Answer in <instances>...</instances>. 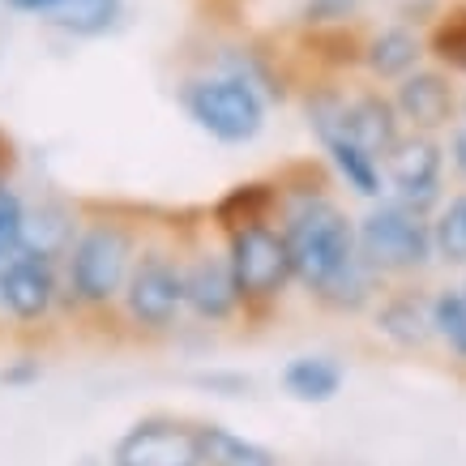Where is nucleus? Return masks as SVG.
<instances>
[{
	"mask_svg": "<svg viewBox=\"0 0 466 466\" xmlns=\"http://www.w3.org/2000/svg\"><path fill=\"white\" fill-rule=\"evenodd\" d=\"M287 248H291V266L296 279L309 287L317 299H325L334 287L351 274L364 253H360V231L351 218L325 198L299 201L291 218H287Z\"/></svg>",
	"mask_w": 466,
	"mask_h": 466,
	"instance_id": "obj_1",
	"label": "nucleus"
},
{
	"mask_svg": "<svg viewBox=\"0 0 466 466\" xmlns=\"http://www.w3.org/2000/svg\"><path fill=\"white\" fill-rule=\"evenodd\" d=\"M184 112L193 116V125L206 128L210 137L227 146L253 142L266 125V103L257 95V86L244 73H223V77H193L180 90Z\"/></svg>",
	"mask_w": 466,
	"mask_h": 466,
	"instance_id": "obj_2",
	"label": "nucleus"
},
{
	"mask_svg": "<svg viewBox=\"0 0 466 466\" xmlns=\"http://www.w3.org/2000/svg\"><path fill=\"white\" fill-rule=\"evenodd\" d=\"M437 240L432 227L424 223V210H415L407 201H385L360 223V253L368 266L381 274H407V269H424Z\"/></svg>",
	"mask_w": 466,
	"mask_h": 466,
	"instance_id": "obj_3",
	"label": "nucleus"
},
{
	"mask_svg": "<svg viewBox=\"0 0 466 466\" xmlns=\"http://www.w3.org/2000/svg\"><path fill=\"white\" fill-rule=\"evenodd\" d=\"M227 240H231L227 261H231V274H236L244 309L279 299V291L296 279L291 248H287L283 231H269V227L261 223V227H248V231H236V236H227Z\"/></svg>",
	"mask_w": 466,
	"mask_h": 466,
	"instance_id": "obj_4",
	"label": "nucleus"
},
{
	"mask_svg": "<svg viewBox=\"0 0 466 466\" xmlns=\"http://www.w3.org/2000/svg\"><path fill=\"white\" fill-rule=\"evenodd\" d=\"M128 261H133V236L125 227L116 223L90 227L82 240L73 244V261H69L73 296L82 304H107L125 287Z\"/></svg>",
	"mask_w": 466,
	"mask_h": 466,
	"instance_id": "obj_5",
	"label": "nucleus"
},
{
	"mask_svg": "<svg viewBox=\"0 0 466 466\" xmlns=\"http://www.w3.org/2000/svg\"><path fill=\"white\" fill-rule=\"evenodd\" d=\"M112 466H206L201 428L155 415L133 424L112 453Z\"/></svg>",
	"mask_w": 466,
	"mask_h": 466,
	"instance_id": "obj_6",
	"label": "nucleus"
},
{
	"mask_svg": "<svg viewBox=\"0 0 466 466\" xmlns=\"http://www.w3.org/2000/svg\"><path fill=\"white\" fill-rule=\"evenodd\" d=\"M441 167H445V150L432 133L410 128L398 137V146L385 155V176L394 184L398 201H407L415 210H432L441 198Z\"/></svg>",
	"mask_w": 466,
	"mask_h": 466,
	"instance_id": "obj_7",
	"label": "nucleus"
},
{
	"mask_svg": "<svg viewBox=\"0 0 466 466\" xmlns=\"http://www.w3.org/2000/svg\"><path fill=\"white\" fill-rule=\"evenodd\" d=\"M184 304V269L167 253H146L128 274V312L146 329H167Z\"/></svg>",
	"mask_w": 466,
	"mask_h": 466,
	"instance_id": "obj_8",
	"label": "nucleus"
},
{
	"mask_svg": "<svg viewBox=\"0 0 466 466\" xmlns=\"http://www.w3.org/2000/svg\"><path fill=\"white\" fill-rule=\"evenodd\" d=\"M394 103L402 112V125L420 133H437L458 120V90L441 69H415L402 82H394Z\"/></svg>",
	"mask_w": 466,
	"mask_h": 466,
	"instance_id": "obj_9",
	"label": "nucleus"
},
{
	"mask_svg": "<svg viewBox=\"0 0 466 466\" xmlns=\"http://www.w3.org/2000/svg\"><path fill=\"white\" fill-rule=\"evenodd\" d=\"M52 296H56V279H52L47 257L17 248L0 269V304L14 312L17 321H39L43 312L52 309Z\"/></svg>",
	"mask_w": 466,
	"mask_h": 466,
	"instance_id": "obj_10",
	"label": "nucleus"
},
{
	"mask_svg": "<svg viewBox=\"0 0 466 466\" xmlns=\"http://www.w3.org/2000/svg\"><path fill=\"white\" fill-rule=\"evenodd\" d=\"M184 304L198 312L201 321H227L240 304L231 261L227 257H201L184 269Z\"/></svg>",
	"mask_w": 466,
	"mask_h": 466,
	"instance_id": "obj_11",
	"label": "nucleus"
},
{
	"mask_svg": "<svg viewBox=\"0 0 466 466\" xmlns=\"http://www.w3.org/2000/svg\"><path fill=\"white\" fill-rule=\"evenodd\" d=\"M351 137L364 146L368 155L385 158L402 137V112L394 99H385L381 90H351V116H347Z\"/></svg>",
	"mask_w": 466,
	"mask_h": 466,
	"instance_id": "obj_12",
	"label": "nucleus"
},
{
	"mask_svg": "<svg viewBox=\"0 0 466 466\" xmlns=\"http://www.w3.org/2000/svg\"><path fill=\"white\" fill-rule=\"evenodd\" d=\"M428 52V39H420L410 26H385L368 35L364 47V69L377 82H402L407 73L420 69V56Z\"/></svg>",
	"mask_w": 466,
	"mask_h": 466,
	"instance_id": "obj_13",
	"label": "nucleus"
},
{
	"mask_svg": "<svg viewBox=\"0 0 466 466\" xmlns=\"http://www.w3.org/2000/svg\"><path fill=\"white\" fill-rule=\"evenodd\" d=\"M283 198V188L279 180H248V184H236V188H227L223 198L214 201V223L218 231L227 236H236V231H248V227H261L269 223V214Z\"/></svg>",
	"mask_w": 466,
	"mask_h": 466,
	"instance_id": "obj_14",
	"label": "nucleus"
},
{
	"mask_svg": "<svg viewBox=\"0 0 466 466\" xmlns=\"http://www.w3.org/2000/svg\"><path fill=\"white\" fill-rule=\"evenodd\" d=\"M299 47H304L312 65H321L325 73H342V69L364 65L368 39L351 22H334V26H309V35L299 39Z\"/></svg>",
	"mask_w": 466,
	"mask_h": 466,
	"instance_id": "obj_15",
	"label": "nucleus"
},
{
	"mask_svg": "<svg viewBox=\"0 0 466 466\" xmlns=\"http://www.w3.org/2000/svg\"><path fill=\"white\" fill-rule=\"evenodd\" d=\"M283 390L296 402H329L342 390V368L329 355H299L287 364Z\"/></svg>",
	"mask_w": 466,
	"mask_h": 466,
	"instance_id": "obj_16",
	"label": "nucleus"
},
{
	"mask_svg": "<svg viewBox=\"0 0 466 466\" xmlns=\"http://www.w3.org/2000/svg\"><path fill=\"white\" fill-rule=\"evenodd\" d=\"M377 329L398 347H424L428 334L437 329V321H432V309H424V299L394 296L385 299L381 312H377Z\"/></svg>",
	"mask_w": 466,
	"mask_h": 466,
	"instance_id": "obj_17",
	"label": "nucleus"
},
{
	"mask_svg": "<svg viewBox=\"0 0 466 466\" xmlns=\"http://www.w3.org/2000/svg\"><path fill=\"white\" fill-rule=\"evenodd\" d=\"M120 14H125V0H65L47 14V22L60 26L65 35L95 39V35H107L120 22Z\"/></svg>",
	"mask_w": 466,
	"mask_h": 466,
	"instance_id": "obj_18",
	"label": "nucleus"
},
{
	"mask_svg": "<svg viewBox=\"0 0 466 466\" xmlns=\"http://www.w3.org/2000/svg\"><path fill=\"white\" fill-rule=\"evenodd\" d=\"M73 244V218L56 206H43V210H30L26 223H22V253H35V257H60L65 248Z\"/></svg>",
	"mask_w": 466,
	"mask_h": 466,
	"instance_id": "obj_19",
	"label": "nucleus"
},
{
	"mask_svg": "<svg viewBox=\"0 0 466 466\" xmlns=\"http://www.w3.org/2000/svg\"><path fill=\"white\" fill-rule=\"evenodd\" d=\"M201 453H206V466H279V458L266 445L244 441L218 424L201 428Z\"/></svg>",
	"mask_w": 466,
	"mask_h": 466,
	"instance_id": "obj_20",
	"label": "nucleus"
},
{
	"mask_svg": "<svg viewBox=\"0 0 466 466\" xmlns=\"http://www.w3.org/2000/svg\"><path fill=\"white\" fill-rule=\"evenodd\" d=\"M428 56H437L450 73H466V0H453L428 30Z\"/></svg>",
	"mask_w": 466,
	"mask_h": 466,
	"instance_id": "obj_21",
	"label": "nucleus"
},
{
	"mask_svg": "<svg viewBox=\"0 0 466 466\" xmlns=\"http://www.w3.org/2000/svg\"><path fill=\"white\" fill-rule=\"evenodd\" d=\"M325 155L334 158L339 176L347 180V188H355L360 198H377L381 193V167H377V155H368L355 137H339V142L325 146Z\"/></svg>",
	"mask_w": 466,
	"mask_h": 466,
	"instance_id": "obj_22",
	"label": "nucleus"
},
{
	"mask_svg": "<svg viewBox=\"0 0 466 466\" xmlns=\"http://www.w3.org/2000/svg\"><path fill=\"white\" fill-rule=\"evenodd\" d=\"M432 240H437V253L450 266H466V193L441 210L437 227H432Z\"/></svg>",
	"mask_w": 466,
	"mask_h": 466,
	"instance_id": "obj_23",
	"label": "nucleus"
},
{
	"mask_svg": "<svg viewBox=\"0 0 466 466\" xmlns=\"http://www.w3.org/2000/svg\"><path fill=\"white\" fill-rule=\"evenodd\" d=\"M432 321H437L441 339L450 342V351L466 360V287L462 291H441L432 299Z\"/></svg>",
	"mask_w": 466,
	"mask_h": 466,
	"instance_id": "obj_24",
	"label": "nucleus"
},
{
	"mask_svg": "<svg viewBox=\"0 0 466 466\" xmlns=\"http://www.w3.org/2000/svg\"><path fill=\"white\" fill-rule=\"evenodd\" d=\"M279 188L291 193L296 201H309V198H325V188H329V176H325L317 163H291V167L279 176Z\"/></svg>",
	"mask_w": 466,
	"mask_h": 466,
	"instance_id": "obj_25",
	"label": "nucleus"
},
{
	"mask_svg": "<svg viewBox=\"0 0 466 466\" xmlns=\"http://www.w3.org/2000/svg\"><path fill=\"white\" fill-rule=\"evenodd\" d=\"M22 223H26L22 201H17L14 188H5V180H0V261L17 253V244H22Z\"/></svg>",
	"mask_w": 466,
	"mask_h": 466,
	"instance_id": "obj_26",
	"label": "nucleus"
},
{
	"mask_svg": "<svg viewBox=\"0 0 466 466\" xmlns=\"http://www.w3.org/2000/svg\"><path fill=\"white\" fill-rule=\"evenodd\" d=\"M360 9V0H304V26H334Z\"/></svg>",
	"mask_w": 466,
	"mask_h": 466,
	"instance_id": "obj_27",
	"label": "nucleus"
},
{
	"mask_svg": "<svg viewBox=\"0 0 466 466\" xmlns=\"http://www.w3.org/2000/svg\"><path fill=\"white\" fill-rule=\"evenodd\" d=\"M0 381H5V385H26V381H39V364H35V360H17V364H9L5 372H0Z\"/></svg>",
	"mask_w": 466,
	"mask_h": 466,
	"instance_id": "obj_28",
	"label": "nucleus"
},
{
	"mask_svg": "<svg viewBox=\"0 0 466 466\" xmlns=\"http://www.w3.org/2000/svg\"><path fill=\"white\" fill-rule=\"evenodd\" d=\"M450 155H453V167L466 176V120L453 125V137H450Z\"/></svg>",
	"mask_w": 466,
	"mask_h": 466,
	"instance_id": "obj_29",
	"label": "nucleus"
},
{
	"mask_svg": "<svg viewBox=\"0 0 466 466\" xmlns=\"http://www.w3.org/2000/svg\"><path fill=\"white\" fill-rule=\"evenodd\" d=\"M9 9H17V14H39V17H47L56 5H65V0H5Z\"/></svg>",
	"mask_w": 466,
	"mask_h": 466,
	"instance_id": "obj_30",
	"label": "nucleus"
},
{
	"mask_svg": "<svg viewBox=\"0 0 466 466\" xmlns=\"http://www.w3.org/2000/svg\"><path fill=\"white\" fill-rule=\"evenodd\" d=\"M14 142H9V137H5V133H0V176H5V171H14Z\"/></svg>",
	"mask_w": 466,
	"mask_h": 466,
	"instance_id": "obj_31",
	"label": "nucleus"
},
{
	"mask_svg": "<svg viewBox=\"0 0 466 466\" xmlns=\"http://www.w3.org/2000/svg\"><path fill=\"white\" fill-rule=\"evenodd\" d=\"M462 120H466V99H462Z\"/></svg>",
	"mask_w": 466,
	"mask_h": 466,
	"instance_id": "obj_32",
	"label": "nucleus"
}]
</instances>
